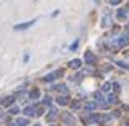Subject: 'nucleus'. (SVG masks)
Segmentation results:
<instances>
[{
    "label": "nucleus",
    "instance_id": "423d86ee",
    "mask_svg": "<svg viewBox=\"0 0 129 126\" xmlns=\"http://www.w3.org/2000/svg\"><path fill=\"white\" fill-rule=\"evenodd\" d=\"M58 74H63V71H61V70H56V71H53V73H48L45 78H44V81L50 83V81H53L55 78H58Z\"/></svg>",
    "mask_w": 129,
    "mask_h": 126
},
{
    "label": "nucleus",
    "instance_id": "39448f33",
    "mask_svg": "<svg viewBox=\"0 0 129 126\" xmlns=\"http://www.w3.org/2000/svg\"><path fill=\"white\" fill-rule=\"evenodd\" d=\"M34 23H36V19H32V21H26V23H21V24H16V26H15V31H23V29H27V28H31Z\"/></svg>",
    "mask_w": 129,
    "mask_h": 126
},
{
    "label": "nucleus",
    "instance_id": "f8f14e48",
    "mask_svg": "<svg viewBox=\"0 0 129 126\" xmlns=\"http://www.w3.org/2000/svg\"><path fill=\"white\" fill-rule=\"evenodd\" d=\"M24 115H27V116H32V115H34L36 116V108L34 107H26V108H24Z\"/></svg>",
    "mask_w": 129,
    "mask_h": 126
},
{
    "label": "nucleus",
    "instance_id": "f3484780",
    "mask_svg": "<svg viewBox=\"0 0 129 126\" xmlns=\"http://www.w3.org/2000/svg\"><path fill=\"white\" fill-rule=\"evenodd\" d=\"M97 107V102H87L86 104V110H95Z\"/></svg>",
    "mask_w": 129,
    "mask_h": 126
},
{
    "label": "nucleus",
    "instance_id": "a211bd4d",
    "mask_svg": "<svg viewBox=\"0 0 129 126\" xmlns=\"http://www.w3.org/2000/svg\"><path fill=\"white\" fill-rule=\"evenodd\" d=\"M94 97H95L97 102H103V94H102V92H95Z\"/></svg>",
    "mask_w": 129,
    "mask_h": 126
},
{
    "label": "nucleus",
    "instance_id": "c756f323",
    "mask_svg": "<svg viewBox=\"0 0 129 126\" xmlns=\"http://www.w3.org/2000/svg\"><path fill=\"white\" fill-rule=\"evenodd\" d=\"M34 126H40V124H34Z\"/></svg>",
    "mask_w": 129,
    "mask_h": 126
},
{
    "label": "nucleus",
    "instance_id": "20e7f679",
    "mask_svg": "<svg viewBox=\"0 0 129 126\" xmlns=\"http://www.w3.org/2000/svg\"><path fill=\"white\" fill-rule=\"evenodd\" d=\"M61 118H63V121H64L66 124H71V126H73V124H76V118L71 115V113H63Z\"/></svg>",
    "mask_w": 129,
    "mask_h": 126
},
{
    "label": "nucleus",
    "instance_id": "b1692460",
    "mask_svg": "<svg viewBox=\"0 0 129 126\" xmlns=\"http://www.w3.org/2000/svg\"><path fill=\"white\" fill-rule=\"evenodd\" d=\"M92 73H94L92 68H86V70H84V74H92Z\"/></svg>",
    "mask_w": 129,
    "mask_h": 126
},
{
    "label": "nucleus",
    "instance_id": "4be33fe9",
    "mask_svg": "<svg viewBox=\"0 0 129 126\" xmlns=\"http://www.w3.org/2000/svg\"><path fill=\"white\" fill-rule=\"evenodd\" d=\"M44 105H50L52 104V97L50 95H45V97H44V102H42Z\"/></svg>",
    "mask_w": 129,
    "mask_h": 126
},
{
    "label": "nucleus",
    "instance_id": "4468645a",
    "mask_svg": "<svg viewBox=\"0 0 129 126\" xmlns=\"http://www.w3.org/2000/svg\"><path fill=\"white\" fill-rule=\"evenodd\" d=\"M71 108L73 110H81V108H82V104H81L79 100H74V102L71 104Z\"/></svg>",
    "mask_w": 129,
    "mask_h": 126
},
{
    "label": "nucleus",
    "instance_id": "412c9836",
    "mask_svg": "<svg viewBox=\"0 0 129 126\" xmlns=\"http://www.w3.org/2000/svg\"><path fill=\"white\" fill-rule=\"evenodd\" d=\"M81 79H82V74H74V76H71V81H74V83H79Z\"/></svg>",
    "mask_w": 129,
    "mask_h": 126
},
{
    "label": "nucleus",
    "instance_id": "7c9ffc66",
    "mask_svg": "<svg viewBox=\"0 0 129 126\" xmlns=\"http://www.w3.org/2000/svg\"><path fill=\"white\" fill-rule=\"evenodd\" d=\"M95 2H99V0H95Z\"/></svg>",
    "mask_w": 129,
    "mask_h": 126
},
{
    "label": "nucleus",
    "instance_id": "0eeeda50",
    "mask_svg": "<svg viewBox=\"0 0 129 126\" xmlns=\"http://www.w3.org/2000/svg\"><path fill=\"white\" fill-rule=\"evenodd\" d=\"M116 18H118L119 21H124V19L127 18V11H126V10H118V13H116Z\"/></svg>",
    "mask_w": 129,
    "mask_h": 126
},
{
    "label": "nucleus",
    "instance_id": "1a4fd4ad",
    "mask_svg": "<svg viewBox=\"0 0 129 126\" xmlns=\"http://www.w3.org/2000/svg\"><path fill=\"white\" fill-rule=\"evenodd\" d=\"M68 102H70V99H68L66 95H61V97H58V99H56V104L61 105V107H63V105H66Z\"/></svg>",
    "mask_w": 129,
    "mask_h": 126
},
{
    "label": "nucleus",
    "instance_id": "7ed1b4c3",
    "mask_svg": "<svg viewBox=\"0 0 129 126\" xmlns=\"http://www.w3.org/2000/svg\"><path fill=\"white\" fill-rule=\"evenodd\" d=\"M129 45V37L127 36H121V37H116V47L121 48V47H126Z\"/></svg>",
    "mask_w": 129,
    "mask_h": 126
},
{
    "label": "nucleus",
    "instance_id": "f257e3e1",
    "mask_svg": "<svg viewBox=\"0 0 129 126\" xmlns=\"http://www.w3.org/2000/svg\"><path fill=\"white\" fill-rule=\"evenodd\" d=\"M111 23H113V18H111V13L108 10H105V13H103V16H102V21H100V26L103 28H110L111 26Z\"/></svg>",
    "mask_w": 129,
    "mask_h": 126
},
{
    "label": "nucleus",
    "instance_id": "6ab92c4d",
    "mask_svg": "<svg viewBox=\"0 0 129 126\" xmlns=\"http://www.w3.org/2000/svg\"><path fill=\"white\" fill-rule=\"evenodd\" d=\"M115 63H118V66H121V68H124V70H129V63H126V62H115Z\"/></svg>",
    "mask_w": 129,
    "mask_h": 126
},
{
    "label": "nucleus",
    "instance_id": "9b49d317",
    "mask_svg": "<svg viewBox=\"0 0 129 126\" xmlns=\"http://www.w3.org/2000/svg\"><path fill=\"white\" fill-rule=\"evenodd\" d=\"M13 100H15V95H10V97H5V99H3V107H8V105H11L13 104Z\"/></svg>",
    "mask_w": 129,
    "mask_h": 126
},
{
    "label": "nucleus",
    "instance_id": "ddd939ff",
    "mask_svg": "<svg viewBox=\"0 0 129 126\" xmlns=\"http://www.w3.org/2000/svg\"><path fill=\"white\" fill-rule=\"evenodd\" d=\"M47 120H48V121H55V120H56V110H55V108H52V110H50V113H48V116H47Z\"/></svg>",
    "mask_w": 129,
    "mask_h": 126
},
{
    "label": "nucleus",
    "instance_id": "9d476101",
    "mask_svg": "<svg viewBox=\"0 0 129 126\" xmlns=\"http://www.w3.org/2000/svg\"><path fill=\"white\" fill-rule=\"evenodd\" d=\"M15 123H16V126H27L29 124V120L27 118H18Z\"/></svg>",
    "mask_w": 129,
    "mask_h": 126
},
{
    "label": "nucleus",
    "instance_id": "f03ea898",
    "mask_svg": "<svg viewBox=\"0 0 129 126\" xmlns=\"http://www.w3.org/2000/svg\"><path fill=\"white\" fill-rule=\"evenodd\" d=\"M84 62H86L87 65H95L97 62V58H95V55H94V52H90V50H87L86 54H84Z\"/></svg>",
    "mask_w": 129,
    "mask_h": 126
},
{
    "label": "nucleus",
    "instance_id": "aec40b11",
    "mask_svg": "<svg viewBox=\"0 0 129 126\" xmlns=\"http://www.w3.org/2000/svg\"><path fill=\"white\" fill-rule=\"evenodd\" d=\"M39 97H40V92H39V91H32V92H31V99L37 100Z\"/></svg>",
    "mask_w": 129,
    "mask_h": 126
},
{
    "label": "nucleus",
    "instance_id": "2eb2a0df",
    "mask_svg": "<svg viewBox=\"0 0 129 126\" xmlns=\"http://www.w3.org/2000/svg\"><path fill=\"white\" fill-rule=\"evenodd\" d=\"M53 89L58 92H66V86L64 84H56V86H53Z\"/></svg>",
    "mask_w": 129,
    "mask_h": 126
},
{
    "label": "nucleus",
    "instance_id": "393cba45",
    "mask_svg": "<svg viewBox=\"0 0 129 126\" xmlns=\"http://www.w3.org/2000/svg\"><path fill=\"white\" fill-rule=\"evenodd\" d=\"M10 113H11V115H15V113H18V108H16V107H11V108H10Z\"/></svg>",
    "mask_w": 129,
    "mask_h": 126
},
{
    "label": "nucleus",
    "instance_id": "a878e982",
    "mask_svg": "<svg viewBox=\"0 0 129 126\" xmlns=\"http://www.w3.org/2000/svg\"><path fill=\"white\" fill-rule=\"evenodd\" d=\"M78 44H79V42H78V40H76V42H74V44H73V45H71V50H74V48L78 47Z\"/></svg>",
    "mask_w": 129,
    "mask_h": 126
},
{
    "label": "nucleus",
    "instance_id": "dca6fc26",
    "mask_svg": "<svg viewBox=\"0 0 129 126\" xmlns=\"http://www.w3.org/2000/svg\"><path fill=\"white\" fill-rule=\"evenodd\" d=\"M111 91V83H105L102 86V92H110Z\"/></svg>",
    "mask_w": 129,
    "mask_h": 126
},
{
    "label": "nucleus",
    "instance_id": "bb28decb",
    "mask_svg": "<svg viewBox=\"0 0 129 126\" xmlns=\"http://www.w3.org/2000/svg\"><path fill=\"white\" fill-rule=\"evenodd\" d=\"M7 126H16V123H8Z\"/></svg>",
    "mask_w": 129,
    "mask_h": 126
},
{
    "label": "nucleus",
    "instance_id": "5701e85b",
    "mask_svg": "<svg viewBox=\"0 0 129 126\" xmlns=\"http://www.w3.org/2000/svg\"><path fill=\"white\" fill-rule=\"evenodd\" d=\"M108 2H110V5H119L123 0H108Z\"/></svg>",
    "mask_w": 129,
    "mask_h": 126
},
{
    "label": "nucleus",
    "instance_id": "6e6552de",
    "mask_svg": "<svg viewBox=\"0 0 129 126\" xmlns=\"http://www.w3.org/2000/svg\"><path fill=\"white\" fill-rule=\"evenodd\" d=\"M81 65H82V63H81V60H79V58H74V60H71V62H70V66H71V68H74V70L81 68Z\"/></svg>",
    "mask_w": 129,
    "mask_h": 126
},
{
    "label": "nucleus",
    "instance_id": "c85d7f7f",
    "mask_svg": "<svg viewBox=\"0 0 129 126\" xmlns=\"http://www.w3.org/2000/svg\"><path fill=\"white\" fill-rule=\"evenodd\" d=\"M126 11H127V13H129V3H127V8H126Z\"/></svg>",
    "mask_w": 129,
    "mask_h": 126
},
{
    "label": "nucleus",
    "instance_id": "cd10ccee",
    "mask_svg": "<svg viewBox=\"0 0 129 126\" xmlns=\"http://www.w3.org/2000/svg\"><path fill=\"white\" fill-rule=\"evenodd\" d=\"M126 31H127V34H129V24H127V26H126Z\"/></svg>",
    "mask_w": 129,
    "mask_h": 126
}]
</instances>
